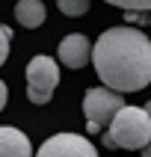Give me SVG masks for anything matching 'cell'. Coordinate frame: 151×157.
I'll use <instances>...</instances> for the list:
<instances>
[{"label":"cell","instance_id":"obj_1","mask_svg":"<svg viewBox=\"0 0 151 157\" xmlns=\"http://www.w3.org/2000/svg\"><path fill=\"white\" fill-rule=\"evenodd\" d=\"M92 65L107 89L139 92L151 83V39L136 27H110L92 44Z\"/></svg>","mask_w":151,"mask_h":157},{"label":"cell","instance_id":"obj_2","mask_svg":"<svg viewBox=\"0 0 151 157\" xmlns=\"http://www.w3.org/2000/svg\"><path fill=\"white\" fill-rule=\"evenodd\" d=\"M148 142H151V119L145 113V107L124 104L104 133L107 148H127L130 151V148H145Z\"/></svg>","mask_w":151,"mask_h":157},{"label":"cell","instance_id":"obj_3","mask_svg":"<svg viewBox=\"0 0 151 157\" xmlns=\"http://www.w3.org/2000/svg\"><path fill=\"white\" fill-rule=\"evenodd\" d=\"M122 107H124L122 92H113V89H107V86L86 89V95H83V116H86V122H89V133L107 131Z\"/></svg>","mask_w":151,"mask_h":157},{"label":"cell","instance_id":"obj_4","mask_svg":"<svg viewBox=\"0 0 151 157\" xmlns=\"http://www.w3.org/2000/svg\"><path fill=\"white\" fill-rule=\"evenodd\" d=\"M59 83V68L53 56H33L27 62V98L33 104H47Z\"/></svg>","mask_w":151,"mask_h":157},{"label":"cell","instance_id":"obj_5","mask_svg":"<svg viewBox=\"0 0 151 157\" xmlns=\"http://www.w3.org/2000/svg\"><path fill=\"white\" fill-rule=\"evenodd\" d=\"M36 157H98L95 145L80 133H53L42 142Z\"/></svg>","mask_w":151,"mask_h":157},{"label":"cell","instance_id":"obj_6","mask_svg":"<svg viewBox=\"0 0 151 157\" xmlns=\"http://www.w3.org/2000/svg\"><path fill=\"white\" fill-rule=\"evenodd\" d=\"M56 56H59L62 65H68V68H83L89 59H92V44L83 33H71L65 36L56 48Z\"/></svg>","mask_w":151,"mask_h":157},{"label":"cell","instance_id":"obj_7","mask_svg":"<svg viewBox=\"0 0 151 157\" xmlns=\"http://www.w3.org/2000/svg\"><path fill=\"white\" fill-rule=\"evenodd\" d=\"M0 157H33V145L18 128H0Z\"/></svg>","mask_w":151,"mask_h":157},{"label":"cell","instance_id":"obj_8","mask_svg":"<svg viewBox=\"0 0 151 157\" xmlns=\"http://www.w3.org/2000/svg\"><path fill=\"white\" fill-rule=\"evenodd\" d=\"M15 18H18V24H24L27 30H36V27L44 24L47 9H44L42 0H18L15 3Z\"/></svg>","mask_w":151,"mask_h":157},{"label":"cell","instance_id":"obj_9","mask_svg":"<svg viewBox=\"0 0 151 157\" xmlns=\"http://www.w3.org/2000/svg\"><path fill=\"white\" fill-rule=\"evenodd\" d=\"M92 0H56V9L68 18H77V15H86Z\"/></svg>","mask_w":151,"mask_h":157},{"label":"cell","instance_id":"obj_10","mask_svg":"<svg viewBox=\"0 0 151 157\" xmlns=\"http://www.w3.org/2000/svg\"><path fill=\"white\" fill-rule=\"evenodd\" d=\"M110 6H119L124 12H151V0H104Z\"/></svg>","mask_w":151,"mask_h":157},{"label":"cell","instance_id":"obj_11","mask_svg":"<svg viewBox=\"0 0 151 157\" xmlns=\"http://www.w3.org/2000/svg\"><path fill=\"white\" fill-rule=\"evenodd\" d=\"M9 48H12V30H9L6 24H0V65L6 62Z\"/></svg>","mask_w":151,"mask_h":157},{"label":"cell","instance_id":"obj_12","mask_svg":"<svg viewBox=\"0 0 151 157\" xmlns=\"http://www.w3.org/2000/svg\"><path fill=\"white\" fill-rule=\"evenodd\" d=\"M3 107H6V83L0 80V110H3Z\"/></svg>","mask_w":151,"mask_h":157},{"label":"cell","instance_id":"obj_13","mask_svg":"<svg viewBox=\"0 0 151 157\" xmlns=\"http://www.w3.org/2000/svg\"><path fill=\"white\" fill-rule=\"evenodd\" d=\"M142 157H151V142L145 145V148H142Z\"/></svg>","mask_w":151,"mask_h":157},{"label":"cell","instance_id":"obj_14","mask_svg":"<svg viewBox=\"0 0 151 157\" xmlns=\"http://www.w3.org/2000/svg\"><path fill=\"white\" fill-rule=\"evenodd\" d=\"M145 113H148V119H151V101H148V104H145Z\"/></svg>","mask_w":151,"mask_h":157},{"label":"cell","instance_id":"obj_15","mask_svg":"<svg viewBox=\"0 0 151 157\" xmlns=\"http://www.w3.org/2000/svg\"><path fill=\"white\" fill-rule=\"evenodd\" d=\"M148 27H151V15H148Z\"/></svg>","mask_w":151,"mask_h":157}]
</instances>
